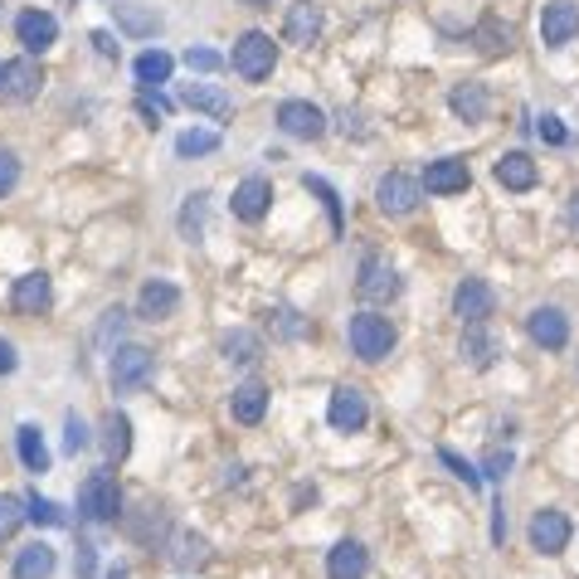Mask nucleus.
Listing matches in <instances>:
<instances>
[{"label": "nucleus", "mask_w": 579, "mask_h": 579, "mask_svg": "<svg viewBox=\"0 0 579 579\" xmlns=\"http://www.w3.org/2000/svg\"><path fill=\"white\" fill-rule=\"evenodd\" d=\"M78 511H83L88 521H98V526H108V521L122 516V487H118V472L112 468H98L83 477V487H78Z\"/></svg>", "instance_id": "obj_1"}, {"label": "nucleus", "mask_w": 579, "mask_h": 579, "mask_svg": "<svg viewBox=\"0 0 579 579\" xmlns=\"http://www.w3.org/2000/svg\"><path fill=\"white\" fill-rule=\"evenodd\" d=\"M230 68L244 78V83H264L272 68H278V44H272V34H264V30L238 34V44L230 54Z\"/></svg>", "instance_id": "obj_2"}, {"label": "nucleus", "mask_w": 579, "mask_h": 579, "mask_svg": "<svg viewBox=\"0 0 579 579\" xmlns=\"http://www.w3.org/2000/svg\"><path fill=\"white\" fill-rule=\"evenodd\" d=\"M346 336H350V350H356L360 360H370V366L394 350V326H390V316H380V312H356Z\"/></svg>", "instance_id": "obj_3"}, {"label": "nucleus", "mask_w": 579, "mask_h": 579, "mask_svg": "<svg viewBox=\"0 0 579 579\" xmlns=\"http://www.w3.org/2000/svg\"><path fill=\"white\" fill-rule=\"evenodd\" d=\"M108 375H112V390H118V394H136L156 375V356L146 346H118V350H112Z\"/></svg>", "instance_id": "obj_4"}, {"label": "nucleus", "mask_w": 579, "mask_h": 579, "mask_svg": "<svg viewBox=\"0 0 579 579\" xmlns=\"http://www.w3.org/2000/svg\"><path fill=\"white\" fill-rule=\"evenodd\" d=\"M419 200H424V186H419L414 176H404V170H390V176H380V186H375V204H380V214H390V220L414 214Z\"/></svg>", "instance_id": "obj_5"}, {"label": "nucleus", "mask_w": 579, "mask_h": 579, "mask_svg": "<svg viewBox=\"0 0 579 579\" xmlns=\"http://www.w3.org/2000/svg\"><path fill=\"white\" fill-rule=\"evenodd\" d=\"M326 419H332V428H341V434H360V428L370 424L366 394H360L356 385H336V390H332V404H326Z\"/></svg>", "instance_id": "obj_6"}, {"label": "nucleus", "mask_w": 579, "mask_h": 579, "mask_svg": "<svg viewBox=\"0 0 579 579\" xmlns=\"http://www.w3.org/2000/svg\"><path fill=\"white\" fill-rule=\"evenodd\" d=\"M531 550H541V555H560L565 545H570V536H575V526H570V516H565V511H536V516H531Z\"/></svg>", "instance_id": "obj_7"}, {"label": "nucleus", "mask_w": 579, "mask_h": 579, "mask_svg": "<svg viewBox=\"0 0 579 579\" xmlns=\"http://www.w3.org/2000/svg\"><path fill=\"white\" fill-rule=\"evenodd\" d=\"M278 127L288 136H298V142H316V136L326 132V112L316 108V102H307V98H288L278 108Z\"/></svg>", "instance_id": "obj_8"}, {"label": "nucleus", "mask_w": 579, "mask_h": 579, "mask_svg": "<svg viewBox=\"0 0 579 579\" xmlns=\"http://www.w3.org/2000/svg\"><path fill=\"white\" fill-rule=\"evenodd\" d=\"M40 88H44V68L34 64V54L0 68V98L5 102H34L40 98Z\"/></svg>", "instance_id": "obj_9"}, {"label": "nucleus", "mask_w": 579, "mask_h": 579, "mask_svg": "<svg viewBox=\"0 0 579 579\" xmlns=\"http://www.w3.org/2000/svg\"><path fill=\"white\" fill-rule=\"evenodd\" d=\"M579 34V5L575 0H550V5L541 10V40L545 49H565Z\"/></svg>", "instance_id": "obj_10"}, {"label": "nucleus", "mask_w": 579, "mask_h": 579, "mask_svg": "<svg viewBox=\"0 0 579 579\" xmlns=\"http://www.w3.org/2000/svg\"><path fill=\"white\" fill-rule=\"evenodd\" d=\"M356 292H360V302H394V298H400V272L385 264V258L370 254L366 264H360Z\"/></svg>", "instance_id": "obj_11"}, {"label": "nucleus", "mask_w": 579, "mask_h": 579, "mask_svg": "<svg viewBox=\"0 0 579 579\" xmlns=\"http://www.w3.org/2000/svg\"><path fill=\"white\" fill-rule=\"evenodd\" d=\"M526 332L545 350H565L570 346V316H565L560 307H536V312L526 316Z\"/></svg>", "instance_id": "obj_12"}, {"label": "nucleus", "mask_w": 579, "mask_h": 579, "mask_svg": "<svg viewBox=\"0 0 579 579\" xmlns=\"http://www.w3.org/2000/svg\"><path fill=\"white\" fill-rule=\"evenodd\" d=\"M180 312V288L166 278H152L142 292H136V316L142 322H166V316Z\"/></svg>", "instance_id": "obj_13"}, {"label": "nucleus", "mask_w": 579, "mask_h": 579, "mask_svg": "<svg viewBox=\"0 0 579 579\" xmlns=\"http://www.w3.org/2000/svg\"><path fill=\"white\" fill-rule=\"evenodd\" d=\"M322 5L316 0H292L288 5V25H282V34H288V44H298V49H312L316 40H322Z\"/></svg>", "instance_id": "obj_14"}, {"label": "nucleus", "mask_w": 579, "mask_h": 579, "mask_svg": "<svg viewBox=\"0 0 579 579\" xmlns=\"http://www.w3.org/2000/svg\"><path fill=\"white\" fill-rule=\"evenodd\" d=\"M54 302V282L49 272H25V278H15V288H10V307H15L20 316H40L49 312Z\"/></svg>", "instance_id": "obj_15"}, {"label": "nucleus", "mask_w": 579, "mask_h": 579, "mask_svg": "<svg viewBox=\"0 0 579 579\" xmlns=\"http://www.w3.org/2000/svg\"><path fill=\"white\" fill-rule=\"evenodd\" d=\"M497 307V292L487 288L482 278H463L458 292H453V316H463V326L468 322H487Z\"/></svg>", "instance_id": "obj_16"}, {"label": "nucleus", "mask_w": 579, "mask_h": 579, "mask_svg": "<svg viewBox=\"0 0 579 579\" xmlns=\"http://www.w3.org/2000/svg\"><path fill=\"white\" fill-rule=\"evenodd\" d=\"M419 186H424L428 196H458V190L472 186V170H468V162H458V156H443V162H428Z\"/></svg>", "instance_id": "obj_17"}, {"label": "nucleus", "mask_w": 579, "mask_h": 579, "mask_svg": "<svg viewBox=\"0 0 579 579\" xmlns=\"http://www.w3.org/2000/svg\"><path fill=\"white\" fill-rule=\"evenodd\" d=\"M234 220H244V224H258L268 214V204H272V180L264 176H248V180H238L234 186Z\"/></svg>", "instance_id": "obj_18"}, {"label": "nucleus", "mask_w": 579, "mask_h": 579, "mask_svg": "<svg viewBox=\"0 0 579 579\" xmlns=\"http://www.w3.org/2000/svg\"><path fill=\"white\" fill-rule=\"evenodd\" d=\"M15 40L25 44V54H44L59 40V20H54L49 10H25V15L15 20Z\"/></svg>", "instance_id": "obj_19"}, {"label": "nucleus", "mask_w": 579, "mask_h": 579, "mask_svg": "<svg viewBox=\"0 0 579 579\" xmlns=\"http://www.w3.org/2000/svg\"><path fill=\"white\" fill-rule=\"evenodd\" d=\"M180 102H186V108H196V112H204V118H214V122H230L234 118V98L224 93V88H214V83H186V88H180Z\"/></svg>", "instance_id": "obj_20"}, {"label": "nucleus", "mask_w": 579, "mask_h": 579, "mask_svg": "<svg viewBox=\"0 0 579 579\" xmlns=\"http://www.w3.org/2000/svg\"><path fill=\"white\" fill-rule=\"evenodd\" d=\"M366 570H370V550L360 541H341L326 555V579H366Z\"/></svg>", "instance_id": "obj_21"}, {"label": "nucleus", "mask_w": 579, "mask_h": 579, "mask_svg": "<svg viewBox=\"0 0 579 579\" xmlns=\"http://www.w3.org/2000/svg\"><path fill=\"white\" fill-rule=\"evenodd\" d=\"M204 560H210V541H204L200 531H176V536H170V565H176L180 575L200 570Z\"/></svg>", "instance_id": "obj_22"}, {"label": "nucleus", "mask_w": 579, "mask_h": 579, "mask_svg": "<svg viewBox=\"0 0 579 579\" xmlns=\"http://www.w3.org/2000/svg\"><path fill=\"white\" fill-rule=\"evenodd\" d=\"M448 108L458 122H487V112H492V98H487L482 83H458L448 93Z\"/></svg>", "instance_id": "obj_23"}, {"label": "nucleus", "mask_w": 579, "mask_h": 579, "mask_svg": "<svg viewBox=\"0 0 579 579\" xmlns=\"http://www.w3.org/2000/svg\"><path fill=\"white\" fill-rule=\"evenodd\" d=\"M541 180V170H536V162H531L526 152H506L502 162H497V186H506V190H531Z\"/></svg>", "instance_id": "obj_24"}, {"label": "nucleus", "mask_w": 579, "mask_h": 579, "mask_svg": "<svg viewBox=\"0 0 579 579\" xmlns=\"http://www.w3.org/2000/svg\"><path fill=\"white\" fill-rule=\"evenodd\" d=\"M230 414H234V424H258V419L268 414V390L258 380L238 385V390L230 394Z\"/></svg>", "instance_id": "obj_25"}, {"label": "nucleus", "mask_w": 579, "mask_h": 579, "mask_svg": "<svg viewBox=\"0 0 579 579\" xmlns=\"http://www.w3.org/2000/svg\"><path fill=\"white\" fill-rule=\"evenodd\" d=\"M497 336L487 332L482 322H468V332H463V360H472L477 370H492L497 366Z\"/></svg>", "instance_id": "obj_26"}, {"label": "nucleus", "mask_w": 579, "mask_h": 579, "mask_svg": "<svg viewBox=\"0 0 579 579\" xmlns=\"http://www.w3.org/2000/svg\"><path fill=\"white\" fill-rule=\"evenodd\" d=\"M54 565H59V555H54V545H44V541H34L25 545V550L15 555V579H49L54 575Z\"/></svg>", "instance_id": "obj_27"}, {"label": "nucleus", "mask_w": 579, "mask_h": 579, "mask_svg": "<svg viewBox=\"0 0 579 579\" xmlns=\"http://www.w3.org/2000/svg\"><path fill=\"white\" fill-rule=\"evenodd\" d=\"M102 448H108L112 463H122L132 453V419L122 409H108V419H102Z\"/></svg>", "instance_id": "obj_28"}, {"label": "nucleus", "mask_w": 579, "mask_h": 579, "mask_svg": "<svg viewBox=\"0 0 579 579\" xmlns=\"http://www.w3.org/2000/svg\"><path fill=\"white\" fill-rule=\"evenodd\" d=\"M170 68H176V59H170L166 49H146V54H136L132 74L142 88H162V83H170Z\"/></svg>", "instance_id": "obj_29"}, {"label": "nucleus", "mask_w": 579, "mask_h": 579, "mask_svg": "<svg viewBox=\"0 0 579 579\" xmlns=\"http://www.w3.org/2000/svg\"><path fill=\"white\" fill-rule=\"evenodd\" d=\"M112 20H118V30L122 34H132V40H146V34H156L162 30V15H152V10H142V5H112Z\"/></svg>", "instance_id": "obj_30"}, {"label": "nucleus", "mask_w": 579, "mask_h": 579, "mask_svg": "<svg viewBox=\"0 0 579 579\" xmlns=\"http://www.w3.org/2000/svg\"><path fill=\"white\" fill-rule=\"evenodd\" d=\"M15 448H20V463H25L30 472H49V448H44V438H40V428L34 424L15 428Z\"/></svg>", "instance_id": "obj_31"}, {"label": "nucleus", "mask_w": 579, "mask_h": 579, "mask_svg": "<svg viewBox=\"0 0 579 579\" xmlns=\"http://www.w3.org/2000/svg\"><path fill=\"white\" fill-rule=\"evenodd\" d=\"M472 44H477L482 54H506V49H511V30H506L497 15H487L482 25L472 30Z\"/></svg>", "instance_id": "obj_32"}, {"label": "nucleus", "mask_w": 579, "mask_h": 579, "mask_svg": "<svg viewBox=\"0 0 579 579\" xmlns=\"http://www.w3.org/2000/svg\"><path fill=\"white\" fill-rule=\"evenodd\" d=\"M224 356H230L234 366H254V360L264 356V341H258L254 332H230L224 336Z\"/></svg>", "instance_id": "obj_33"}, {"label": "nucleus", "mask_w": 579, "mask_h": 579, "mask_svg": "<svg viewBox=\"0 0 579 579\" xmlns=\"http://www.w3.org/2000/svg\"><path fill=\"white\" fill-rule=\"evenodd\" d=\"M25 521H34V526H68L64 506H59V502H49V497H40V492H30V497H25Z\"/></svg>", "instance_id": "obj_34"}, {"label": "nucleus", "mask_w": 579, "mask_h": 579, "mask_svg": "<svg viewBox=\"0 0 579 579\" xmlns=\"http://www.w3.org/2000/svg\"><path fill=\"white\" fill-rule=\"evenodd\" d=\"M204 210H210V196H190L186 210H180V234H186L190 244L204 234Z\"/></svg>", "instance_id": "obj_35"}, {"label": "nucleus", "mask_w": 579, "mask_h": 579, "mask_svg": "<svg viewBox=\"0 0 579 579\" xmlns=\"http://www.w3.org/2000/svg\"><path fill=\"white\" fill-rule=\"evenodd\" d=\"M176 152L180 156H210V152H220V132H180L176 136Z\"/></svg>", "instance_id": "obj_36"}, {"label": "nucleus", "mask_w": 579, "mask_h": 579, "mask_svg": "<svg viewBox=\"0 0 579 579\" xmlns=\"http://www.w3.org/2000/svg\"><path fill=\"white\" fill-rule=\"evenodd\" d=\"M302 186H307V190H312V196H316V200H322V204H326V214H332V230L341 234V196H336V190H332V186H326V180H322V176H312V170H307V176H302Z\"/></svg>", "instance_id": "obj_37"}, {"label": "nucleus", "mask_w": 579, "mask_h": 579, "mask_svg": "<svg viewBox=\"0 0 579 579\" xmlns=\"http://www.w3.org/2000/svg\"><path fill=\"white\" fill-rule=\"evenodd\" d=\"M20 521H25V502L10 492H0V541H10L20 531Z\"/></svg>", "instance_id": "obj_38"}, {"label": "nucleus", "mask_w": 579, "mask_h": 579, "mask_svg": "<svg viewBox=\"0 0 579 579\" xmlns=\"http://www.w3.org/2000/svg\"><path fill=\"white\" fill-rule=\"evenodd\" d=\"M136 112L146 118V127H162V118L170 112V102L162 93H152V88H142V93H136Z\"/></svg>", "instance_id": "obj_39"}, {"label": "nucleus", "mask_w": 579, "mask_h": 579, "mask_svg": "<svg viewBox=\"0 0 579 579\" xmlns=\"http://www.w3.org/2000/svg\"><path fill=\"white\" fill-rule=\"evenodd\" d=\"M88 443H93V438H88V424H83L78 414H68V419H64V453H74V458H78V453H83Z\"/></svg>", "instance_id": "obj_40"}, {"label": "nucleus", "mask_w": 579, "mask_h": 579, "mask_svg": "<svg viewBox=\"0 0 579 579\" xmlns=\"http://www.w3.org/2000/svg\"><path fill=\"white\" fill-rule=\"evenodd\" d=\"M477 472L492 477V482H502V477L511 472V448H487V458H482V468Z\"/></svg>", "instance_id": "obj_41"}, {"label": "nucleus", "mask_w": 579, "mask_h": 579, "mask_svg": "<svg viewBox=\"0 0 579 579\" xmlns=\"http://www.w3.org/2000/svg\"><path fill=\"white\" fill-rule=\"evenodd\" d=\"M15 186H20V156L10 146H0V196H10Z\"/></svg>", "instance_id": "obj_42"}, {"label": "nucleus", "mask_w": 579, "mask_h": 579, "mask_svg": "<svg viewBox=\"0 0 579 579\" xmlns=\"http://www.w3.org/2000/svg\"><path fill=\"white\" fill-rule=\"evenodd\" d=\"M541 142L545 146H570V127H565V122L560 118H550V112H545V118H541Z\"/></svg>", "instance_id": "obj_43"}, {"label": "nucleus", "mask_w": 579, "mask_h": 579, "mask_svg": "<svg viewBox=\"0 0 579 579\" xmlns=\"http://www.w3.org/2000/svg\"><path fill=\"white\" fill-rule=\"evenodd\" d=\"M438 458H443V463H448V468H453V477H463V482H468V487H482V472H477L468 458H458V453H453V448H443Z\"/></svg>", "instance_id": "obj_44"}, {"label": "nucleus", "mask_w": 579, "mask_h": 579, "mask_svg": "<svg viewBox=\"0 0 579 579\" xmlns=\"http://www.w3.org/2000/svg\"><path fill=\"white\" fill-rule=\"evenodd\" d=\"M186 64H190V74H214V68H224V59L214 49H186Z\"/></svg>", "instance_id": "obj_45"}, {"label": "nucleus", "mask_w": 579, "mask_h": 579, "mask_svg": "<svg viewBox=\"0 0 579 579\" xmlns=\"http://www.w3.org/2000/svg\"><path fill=\"white\" fill-rule=\"evenodd\" d=\"M74 570H78V579H93V570H98L93 545H88V541H78V560H74Z\"/></svg>", "instance_id": "obj_46"}, {"label": "nucleus", "mask_w": 579, "mask_h": 579, "mask_svg": "<svg viewBox=\"0 0 579 579\" xmlns=\"http://www.w3.org/2000/svg\"><path fill=\"white\" fill-rule=\"evenodd\" d=\"M272 316H278L282 336H302L307 332V322H298V312H292V307H282V312H272Z\"/></svg>", "instance_id": "obj_47"}, {"label": "nucleus", "mask_w": 579, "mask_h": 579, "mask_svg": "<svg viewBox=\"0 0 579 579\" xmlns=\"http://www.w3.org/2000/svg\"><path fill=\"white\" fill-rule=\"evenodd\" d=\"M93 44H98V54H102V59H118V40H112L108 30H93Z\"/></svg>", "instance_id": "obj_48"}, {"label": "nucleus", "mask_w": 579, "mask_h": 579, "mask_svg": "<svg viewBox=\"0 0 579 579\" xmlns=\"http://www.w3.org/2000/svg\"><path fill=\"white\" fill-rule=\"evenodd\" d=\"M15 366H20L15 346H10V341H0V375H15Z\"/></svg>", "instance_id": "obj_49"}, {"label": "nucleus", "mask_w": 579, "mask_h": 579, "mask_svg": "<svg viewBox=\"0 0 579 579\" xmlns=\"http://www.w3.org/2000/svg\"><path fill=\"white\" fill-rule=\"evenodd\" d=\"M570 220H575V230H579V196H575V210H570Z\"/></svg>", "instance_id": "obj_50"}, {"label": "nucleus", "mask_w": 579, "mask_h": 579, "mask_svg": "<svg viewBox=\"0 0 579 579\" xmlns=\"http://www.w3.org/2000/svg\"><path fill=\"white\" fill-rule=\"evenodd\" d=\"M108 579H132V575H127V570H112V575H108Z\"/></svg>", "instance_id": "obj_51"}, {"label": "nucleus", "mask_w": 579, "mask_h": 579, "mask_svg": "<svg viewBox=\"0 0 579 579\" xmlns=\"http://www.w3.org/2000/svg\"><path fill=\"white\" fill-rule=\"evenodd\" d=\"M244 5H272V0H244Z\"/></svg>", "instance_id": "obj_52"}, {"label": "nucleus", "mask_w": 579, "mask_h": 579, "mask_svg": "<svg viewBox=\"0 0 579 579\" xmlns=\"http://www.w3.org/2000/svg\"><path fill=\"white\" fill-rule=\"evenodd\" d=\"M0 68H5V64H0Z\"/></svg>", "instance_id": "obj_53"}]
</instances>
